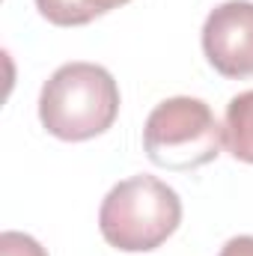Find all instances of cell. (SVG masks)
Segmentation results:
<instances>
[{
    "mask_svg": "<svg viewBox=\"0 0 253 256\" xmlns=\"http://www.w3.org/2000/svg\"><path fill=\"white\" fill-rule=\"evenodd\" d=\"M224 146L232 158L253 164V90L238 92L224 114Z\"/></svg>",
    "mask_w": 253,
    "mask_h": 256,
    "instance_id": "obj_5",
    "label": "cell"
},
{
    "mask_svg": "<svg viewBox=\"0 0 253 256\" xmlns=\"http://www.w3.org/2000/svg\"><path fill=\"white\" fill-rule=\"evenodd\" d=\"M218 256H253V236H236L230 238Z\"/></svg>",
    "mask_w": 253,
    "mask_h": 256,
    "instance_id": "obj_7",
    "label": "cell"
},
{
    "mask_svg": "<svg viewBox=\"0 0 253 256\" xmlns=\"http://www.w3.org/2000/svg\"><path fill=\"white\" fill-rule=\"evenodd\" d=\"M128 0H80V6H84V12L90 15V18H96V15H104V12H110V9H120V6H126Z\"/></svg>",
    "mask_w": 253,
    "mask_h": 256,
    "instance_id": "obj_8",
    "label": "cell"
},
{
    "mask_svg": "<svg viewBox=\"0 0 253 256\" xmlns=\"http://www.w3.org/2000/svg\"><path fill=\"white\" fill-rule=\"evenodd\" d=\"M182 224V200L155 176H131L114 185L102 208L98 230L104 242L126 254L161 248Z\"/></svg>",
    "mask_w": 253,
    "mask_h": 256,
    "instance_id": "obj_2",
    "label": "cell"
},
{
    "mask_svg": "<svg viewBox=\"0 0 253 256\" xmlns=\"http://www.w3.org/2000/svg\"><path fill=\"white\" fill-rule=\"evenodd\" d=\"M120 114V86L104 66L66 63L39 92V120L48 134L78 143L104 134Z\"/></svg>",
    "mask_w": 253,
    "mask_h": 256,
    "instance_id": "obj_1",
    "label": "cell"
},
{
    "mask_svg": "<svg viewBox=\"0 0 253 256\" xmlns=\"http://www.w3.org/2000/svg\"><path fill=\"white\" fill-rule=\"evenodd\" d=\"M202 54L224 78L253 74V3L226 0L202 24Z\"/></svg>",
    "mask_w": 253,
    "mask_h": 256,
    "instance_id": "obj_4",
    "label": "cell"
},
{
    "mask_svg": "<svg viewBox=\"0 0 253 256\" xmlns=\"http://www.w3.org/2000/svg\"><path fill=\"white\" fill-rule=\"evenodd\" d=\"M0 256H48V254L33 236L9 230V232L0 236Z\"/></svg>",
    "mask_w": 253,
    "mask_h": 256,
    "instance_id": "obj_6",
    "label": "cell"
},
{
    "mask_svg": "<svg viewBox=\"0 0 253 256\" xmlns=\"http://www.w3.org/2000/svg\"><path fill=\"white\" fill-rule=\"evenodd\" d=\"M220 146L224 126L202 98H164L143 126V149L149 161L167 170L202 167L220 155Z\"/></svg>",
    "mask_w": 253,
    "mask_h": 256,
    "instance_id": "obj_3",
    "label": "cell"
}]
</instances>
